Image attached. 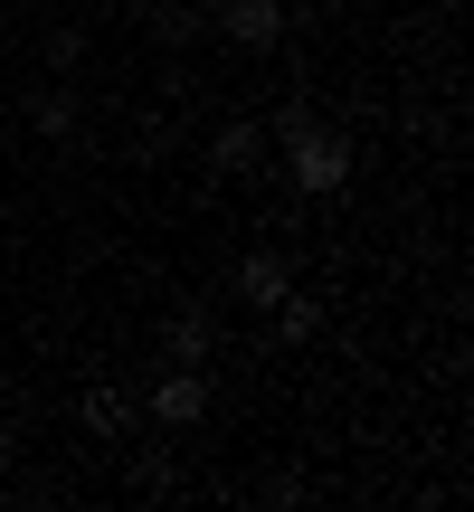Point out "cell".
<instances>
[{"label": "cell", "instance_id": "4", "mask_svg": "<svg viewBox=\"0 0 474 512\" xmlns=\"http://www.w3.org/2000/svg\"><path fill=\"white\" fill-rule=\"evenodd\" d=\"M256 162H266V124H247V114H237V124L209 133V171H219V181H247Z\"/></svg>", "mask_w": 474, "mask_h": 512}, {"label": "cell", "instance_id": "8", "mask_svg": "<svg viewBox=\"0 0 474 512\" xmlns=\"http://www.w3.org/2000/svg\"><path fill=\"white\" fill-rule=\"evenodd\" d=\"M133 418H143V399H133V389H86V427H95V437H124Z\"/></svg>", "mask_w": 474, "mask_h": 512}, {"label": "cell", "instance_id": "9", "mask_svg": "<svg viewBox=\"0 0 474 512\" xmlns=\"http://www.w3.org/2000/svg\"><path fill=\"white\" fill-rule=\"evenodd\" d=\"M29 124L48 133V143H67V133H76V95L67 86H29Z\"/></svg>", "mask_w": 474, "mask_h": 512}, {"label": "cell", "instance_id": "3", "mask_svg": "<svg viewBox=\"0 0 474 512\" xmlns=\"http://www.w3.org/2000/svg\"><path fill=\"white\" fill-rule=\"evenodd\" d=\"M209 29L228 48H275L285 38V0H209Z\"/></svg>", "mask_w": 474, "mask_h": 512}, {"label": "cell", "instance_id": "6", "mask_svg": "<svg viewBox=\"0 0 474 512\" xmlns=\"http://www.w3.org/2000/svg\"><path fill=\"white\" fill-rule=\"evenodd\" d=\"M162 351H171V361H209V351H219V323H209L200 304H181V313L162 323Z\"/></svg>", "mask_w": 474, "mask_h": 512}, {"label": "cell", "instance_id": "10", "mask_svg": "<svg viewBox=\"0 0 474 512\" xmlns=\"http://www.w3.org/2000/svg\"><path fill=\"white\" fill-rule=\"evenodd\" d=\"M275 332H285V342H313V332H323V304H313V294H275Z\"/></svg>", "mask_w": 474, "mask_h": 512}, {"label": "cell", "instance_id": "2", "mask_svg": "<svg viewBox=\"0 0 474 512\" xmlns=\"http://www.w3.org/2000/svg\"><path fill=\"white\" fill-rule=\"evenodd\" d=\"M143 408H152L162 427H200V418H209V370H200V361H171L162 380H152Z\"/></svg>", "mask_w": 474, "mask_h": 512}, {"label": "cell", "instance_id": "11", "mask_svg": "<svg viewBox=\"0 0 474 512\" xmlns=\"http://www.w3.org/2000/svg\"><path fill=\"white\" fill-rule=\"evenodd\" d=\"M86 57V29H48V67H76Z\"/></svg>", "mask_w": 474, "mask_h": 512}, {"label": "cell", "instance_id": "7", "mask_svg": "<svg viewBox=\"0 0 474 512\" xmlns=\"http://www.w3.org/2000/svg\"><path fill=\"white\" fill-rule=\"evenodd\" d=\"M152 38H162V48H190V38H209V0H162V10H152Z\"/></svg>", "mask_w": 474, "mask_h": 512}, {"label": "cell", "instance_id": "5", "mask_svg": "<svg viewBox=\"0 0 474 512\" xmlns=\"http://www.w3.org/2000/svg\"><path fill=\"white\" fill-rule=\"evenodd\" d=\"M294 285V256L285 247H256L247 266H237V304H256V313H275V294Z\"/></svg>", "mask_w": 474, "mask_h": 512}, {"label": "cell", "instance_id": "1", "mask_svg": "<svg viewBox=\"0 0 474 512\" xmlns=\"http://www.w3.org/2000/svg\"><path fill=\"white\" fill-rule=\"evenodd\" d=\"M275 152H285V181L304 190V200H332V190L351 181V143H342V133H323V124L285 133V143H275Z\"/></svg>", "mask_w": 474, "mask_h": 512}]
</instances>
